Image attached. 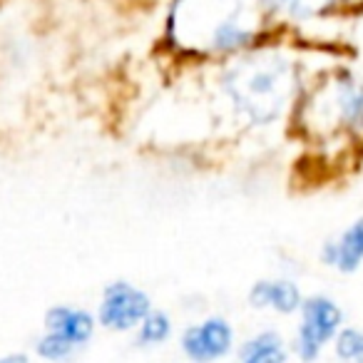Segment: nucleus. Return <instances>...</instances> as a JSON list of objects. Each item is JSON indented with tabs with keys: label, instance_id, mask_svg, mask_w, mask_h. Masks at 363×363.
I'll return each mask as SVG.
<instances>
[{
	"label": "nucleus",
	"instance_id": "nucleus-1",
	"mask_svg": "<svg viewBox=\"0 0 363 363\" xmlns=\"http://www.w3.org/2000/svg\"><path fill=\"white\" fill-rule=\"evenodd\" d=\"M212 92L224 117L239 130H272L291 115L313 72L289 35H274L267 43L214 65Z\"/></svg>",
	"mask_w": 363,
	"mask_h": 363
},
{
	"label": "nucleus",
	"instance_id": "nucleus-2",
	"mask_svg": "<svg viewBox=\"0 0 363 363\" xmlns=\"http://www.w3.org/2000/svg\"><path fill=\"white\" fill-rule=\"evenodd\" d=\"M279 35L259 0H169L164 48L182 62L214 67Z\"/></svg>",
	"mask_w": 363,
	"mask_h": 363
},
{
	"label": "nucleus",
	"instance_id": "nucleus-3",
	"mask_svg": "<svg viewBox=\"0 0 363 363\" xmlns=\"http://www.w3.org/2000/svg\"><path fill=\"white\" fill-rule=\"evenodd\" d=\"M291 127L311 145L363 142V80L348 67H323L306 82Z\"/></svg>",
	"mask_w": 363,
	"mask_h": 363
},
{
	"label": "nucleus",
	"instance_id": "nucleus-4",
	"mask_svg": "<svg viewBox=\"0 0 363 363\" xmlns=\"http://www.w3.org/2000/svg\"><path fill=\"white\" fill-rule=\"evenodd\" d=\"M298 311H301V323H298L296 351L303 361H313L318 351L341 331L343 311L333 298L323 294L303 298Z\"/></svg>",
	"mask_w": 363,
	"mask_h": 363
},
{
	"label": "nucleus",
	"instance_id": "nucleus-5",
	"mask_svg": "<svg viewBox=\"0 0 363 363\" xmlns=\"http://www.w3.org/2000/svg\"><path fill=\"white\" fill-rule=\"evenodd\" d=\"M152 311V298L147 291L135 286L132 281L117 279L102 289L100 306H97V318L110 331H130L137 328L145 316Z\"/></svg>",
	"mask_w": 363,
	"mask_h": 363
},
{
	"label": "nucleus",
	"instance_id": "nucleus-6",
	"mask_svg": "<svg viewBox=\"0 0 363 363\" xmlns=\"http://www.w3.org/2000/svg\"><path fill=\"white\" fill-rule=\"evenodd\" d=\"M264 13L279 35H301L308 28H316L343 13L333 0H259Z\"/></svg>",
	"mask_w": 363,
	"mask_h": 363
},
{
	"label": "nucleus",
	"instance_id": "nucleus-7",
	"mask_svg": "<svg viewBox=\"0 0 363 363\" xmlns=\"http://www.w3.org/2000/svg\"><path fill=\"white\" fill-rule=\"evenodd\" d=\"M234 331L227 318L209 316L204 321L194 323L182 336V348L194 363H212L222 358L232 348Z\"/></svg>",
	"mask_w": 363,
	"mask_h": 363
},
{
	"label": "nucleus",
	"instance_id": "nucleus-8",
	"mask_svg": "<svg viewBox=\"0 0 363 363\" xmlns=\"http://www.w3.org/2000/svg\"><path fill=\"white\" fill-rule=\"evenodd\" d=\"M318 262L341 274L358 272L363 267V217H356L341 232L328 237L318 249Z\"/></svg>",
	"mask_w": 363,
	"mask_h": 363
},
{
	"label": "nucleus",
	"instance_id": "nucleus-9",
	"mask_svg": "<svg viewBox=\"0 0 363 363\" xmlns=\"http://www.w3.org/2000/svg\"><path fill=\"white\" fill-rule=\"evenodd\" d=\"M249 303L254 308H272L279 313H294L301 308L303 296L301 289L294 279L274 277V279H259L249 289Z\"/></svg>",
	"mask_w": 363,
	"mask_h": 363
},
{
	"label": "nucleus",
	"instance_id": "nucleus-10",
	"mask_svg": "<svg viewBox=\"0 0 363 363\" xmlns=\"http://www.w3.org/2000/svg\"><path fill=\"white\" fill-rule=\"evenodd\" d=\"M45 328L50 333H57L72 346H82L92 338L95 331V318L85 311V308L75 306H52L45 313Z\"/></svg>",
	"mask_w": 363,
	"mask_h": 363
},
{
	"label": "nucleus",
	"instance_id": "nucleus-11",
	"mask_svg": "<svg viewBox=\"0 0 363 363\" xmlns=\"http://www.w3.org/2000/svg\"><path fill=\"white\" fill-rule=\"evenodd\" d=\"M239 358H242V363H284L286 353H284L281 336L274 331L257 333L242 346Z\"/></svg>",
	"mask_w": 363,
	"mask_h": 363
},
{
	"label": "nucleus",
	"instance_id": "nucleus-12",
	"mask_svg": "<svg viewBox=\"0 0 363 363\" xmlns=\"http://www.w3.org/2000/svg\"><path fill=\"white\" fill-rule=\"evenodd\" d=\"M137 328H140V333H137L140 343H162L169 338L172 321L164 311H155V308H152V311L145 316V321H142Z\"/></svg>",
	"mask_w": 363,
	"mask_h": 363
},
{
	"label": "nucleus",
	"instance_id": "nucleus-13",
	"mask_svg": "<svg viewBox=\"0 0 363 363\" xmlns=\"http://www.w3.org/2000/svg\"><path fill=\"white\" fill-rule=\"evenodd\" d=\"M336 353L343 361L363 363V331H358V328H341L336 333Z\"/></svg>",
	"mask_w": 363,
	"mask_h": 363
},
{
	"label": "nucleus",
	"instance_id": "nucleus-14",
	"mask_svg": "<svg viewBox=\"0 0 363 363\" xmlns=\"http://www.w3.org/2000/svg\"><path fill=\"white\" fill-rule=\"evenodd\" d=\"M72 348L75 346H72L70 341H65L62 336L50 333V331L38 341V353H40L43 358H50V361H62V358H67L72 353Z\"/></svg>",
	"mask_w": 363,
	"mask_h": 363
},
{
	"label": "nucleus",
	"instance_id": "nucleus-15",
	"mask_svg": "<svg viewBox=\"0 0 363 363\" xmlns=\"http://www.w3.org/2000/svg\"><path fill=\"white\" fill-rule=\"evenodd\" d=\"M338 6V11L343 13V16H351V13H358L363 11V0H333Z\"/></svg>",
	"mask_w": 363,
	"mask_h": 363
},
{
	"label": "nucleus",
	"instance_id": "nucleus-16",
	"mask_svg": "<svg viewBox=\"0 0 363 363\" xmlns=\"http://www.w3.org/2000/svg\"><path fill=\"white\" fill-rule=\"evenodd\" d=\"M0 363H28V358L21 356V353H13V356H6Z\"/></svg>",
	"mask_w": 363,
	"mask_h": 363
}]
</instances>
